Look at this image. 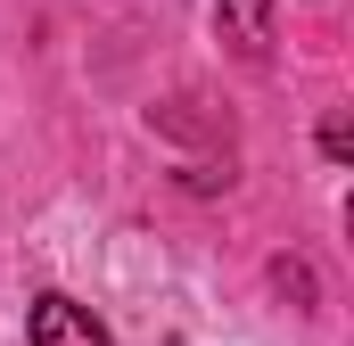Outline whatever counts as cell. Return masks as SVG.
Wrapping results in <instances>:
<instances>
[{
	"label": "cell",
	"mask_w": 354,
	"mask_h": 346,
	"mask_svg": "<svg viewBox=\"0 0 354 346\" xmlns=\"http://www.w3.org/2000/svg\"><path fill=\"white\" fill-rule=\"evenodd\" d=\"M25 346H115V338L91 322V305L58 297V289H41V297H33V313H25Z\"/></svg>",
	"instance_id": "6da1fadb"
},
{
	"label": "cell",
	"mask_w": 354,
	"mask_h": 346,
	"mask_svg": "<svg viewBox=\"0 0 354 346\" xmlns=\"http://www.w3.org/2000/svg\"><path fill=\"white\" fill-rule=\"evenodd\" d=\"M223 33H231L239 50H264V33H272V0H223Z\"/></svg>",
	"instance_id": "7a4b0ae2"
},
{
	"label": "cell",
	"mask_w": 354,
	"mask_h": 346,
	"mask_svg": "<svg viewBox=\"0 0 354 346\" xmlns=\"http://www.w3.org/2000/svg\"><path fill=\"white\" fill-rule=\"evenodd\" d=\"M346 149H354V124H346V116H330V124H322V157L346 165Z\"/></svg>",
	"instance_id": "3957f363"
}]
</instances>
